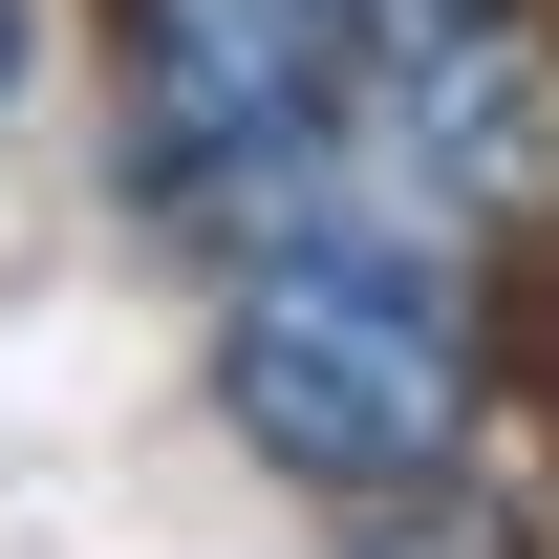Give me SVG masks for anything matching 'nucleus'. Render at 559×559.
Returning <instances> with one entry per match:
<instances>
[{
  "mask_svg": "<svg viewBox=\"0 0 559 559\" xmlns=\"http://www.w3.org/2000/svg\"><path fill=\"white\" fill-rule=\"evenodd\" d=\"M474 388H495V323L474 280L430 259V237H388V215H280V237H237V280H215V430L259 452L280 495H409L474 452Z\"/></svg>",
  "mask_w": 559,
  "mask_h": 559,
  "instance_id": "obj_1",
  "label": "nucleus"
},
{
  "mask_svg": "<svg viewBox=\"0 0 559 559\" xmlns=\"http://www.w3.org/2000/svg\"><path fill=\"white\" fill-rule=\"evenodd\" d=\"M22 86H44V0H0V108H22Z\"/></svg>",
  "mask_w": 559,
  "mask_h": 559,
  "instance_id": "obj_3",
  "label": "nucleus"
},
{
  "mask_svg": "<svg viewBox=\"0 0 559 559\" xmlns=\"http://www.w3.org/2000/svg\"><path fill=\"white\" fill-rule=\"evenodd\" d=\"M409 22L430 0H108V44H130V215L215 237V259L323 215V173L388 108Z\"/></svg>",
  "mask_w": 559,
  "mask_h": 559,
  "instance_id": "obj_2",
  "label": "nucleus"
}]
</instances>
